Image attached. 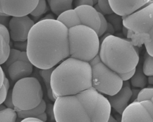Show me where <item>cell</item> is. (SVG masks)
<instances>
[{
  "mask_svg": "<svg viewBox=\"0 0 153 122\" xmlns=\"http://www.w3.org/2000/svg\"><path fill=\"white\" fill-rule=\"evenodd\" d=\"M26 53L40 69H50L69 57L68 28L57 19H42L30 29Z\"/></svg>",
  "mask_w": 153,
  "mask_h": 122,
  "instance_id": "1",
  "label": "cell"
},
{
  "mask_svg": "<svg viewBox=\"0 0 153 122\" xmlns=\"http://www.w3.org/2000/svg\"><path fill=\"white\" fill-rule=\"evenodd\" d=\"M51 87L55 98L76 94L92 87V71L89 62L68 57L51 75Z\"/></svg>",
  "mask_w": 153,
  "mask_h": 122,
  "instance_id": "2",
  "label": "cell"
},
{
  "mask_svg": "<svg viewBox=\"0 0 153 122\" xmlns=\"http://www.w3.org/2000/svg\"><path fill=\"white\" fill-rule=\"evenodd\" d=\"M100 42L99 56L101 61L117 73L131 71L137 66L138 50L130 40L107 33Z\"/></svg>",
  "mask_w": 153,
  "mask_h": 122,
  "instance_id": "3",
  "label": "cell"
},
{
  "mask_svg": "<svg viewBox=\"0 0 153 122\" xmlns=\"http://www.w3.org/2000/svg\"><path fill=\"white\" fill-rule=\"evenodd\" d=\"M69 56L90 62L99 54L100 39L93 29L78 25L68 29Z\"/></svg>",
  "mask_w": 153,
  "mask_h": 122,
  "instance_id": "4",
  "label": "cell"
},
{
  "mask_svg": "<svg viewBox=\"0 0 153 122\" xmlns=\"http://www.w3.org/2000/svg\"><path fill=\"white\" fill-rule=\"evenodd\" d=\"M42 90L38 80L28 77L18 80L12 89L13 103L16 111L33 108L42 100Z\"/></svg>",
  "mask_w": 153,
  "mask_h": 122,
  "instance_id": "5",
  "label": "cell"
},
{
  "mask_svg": "<svg viewBox=\"0 0 153 122\" xmlns=\"http://www.w3.org/2000/svg\"><path fill=\"white\" fill-rule=\"evenodd\" d=\"M89 63L92 71V87L108 96L114 95L120 90L123 81L118 73L101 61L99 54Z\"/></svg>",
  "mask_w": 153,
  "mask_h": 122,
  "instance_id": "6",
  "label": "cell"
},
{
  "mask_svg": "<svg viewBox=\"0 0 153 122\" xmlns=\"http://www.w3.org/2000/svg\"><path fill=\"white\" fill-rule=\"evenodd\" d=\"M53 112L56 122H91L76 94L56 97Z\"/></svg>",
  "mask_w": 153,
  "mask_h": 122,
  "instance_id": "7",
  "label": "cell"
},
{
  "mask_svg": "<svg viewBox=\"0 0 153 122\" xmlns=\"http://www.w3.org/2000/svg\"><path fill=\"white\" fill-rule=\"evenodd\" d=\"M86 109L91 122H107L111 112V106L107 97L93 87L76 94Z\"/></svg>",
  "mask_w": 153,
  "mask_h": 122,
  "instance_id": "8",
  "label": "cell"
},
{
  "mask_svg": "<svg viewBox=\"0 0 153 122\" xmlns=\"http://www.w3.org/2000/svg\"><path fill=\"white\" fill-rule=\"evenodd\" d=\"M123 25L136 33H147L153 26V3L144 5L135 12L122 17Z\"/></svg>",
  "mask_w": 153,
  "mask_h": 122,
  "instance_id": "9",
  "label": "cell"
},
{
  "mask_svg": "<svg viewBox=\"0 0 153 122\" xmlns=\"http://www.w3.org/2000/svg\"><path fill=\"white\" fill-rule=\"evenodd\" d=\"M121 122H153V102L151 100L133 101L121 114Z\"/></svg>",
  "mask_w": 153,
  "mask_h": 122,
  "instance_id": "10",
  "label": "cell"
},
{
  "mask_svg": "<svg viewBox=\"0 0 153 122\" xmlns=\"http://www.w3.org/2000/svg\"><path fill=\"white\" fill-rule=\"evenodd\" d=\"M38 2V0H0V13L12 17L27 16Z\"/></svg>",
  "mask_w": 153,
  "mask_h": 122,
  "instance_id": "11",
  "label": "cell"
},
{
  "mask_svg": "<svg viewBox=\"0 0 153 122\" xmlns=\"http://www.w3.org/2000/svg\"><path fill=\"white\" fill-rule=\"evenodd\" d=\"M34 24L27 16L12 17L8 25L10 38L14 42L27 41L29 32Z\"/></svg>",
  "mask_w": 153,
  "mask_h": 122,
  "instance_id": "12",
  "label": "cell"
},
{
  "mask_svg": "<svg viewBox=\"0 0 153 122\" xmlns=\"http://www.w3.org/2000/svg\"><path fill=\"white\" fill-rule=\"evenodd\" d=\"M132 97V90L130 84L128 81H123L122 87L115 94L108 96L111 108H112L119 114L121 115L128 105L129 102Z\"/></svg>",
  "mask_w": 153,
  "mask_h": 122,
  "instance_id": "13",
  "label": "cell"
},
{
  "mask_svg": "<svg viewBox=\"0 0 153 122\" xmlns=\"http://www.w3.org/2000/svg\"><path fill=\"white\" fill-rule=\"evenodd\" d=\"M74 9L78 16L80 23L93 29L98 33L100 19L99 12L96 8L93 6L84 5L76 7Z\"/></svg>",
  "mask_w": 153,
  "mask_h": 122,
  "instance_id": "14",
  "label": "cell"
},
{
  "mask_svg": "<svg viewBox=\"0 0 153 122\" xmlns=\"http://www.w3.org/2000/svg\"><path fill=\"white\" fill-rule=\"evenodd\" d=\"M150 0H109L113 12L120 16H128L145 5Z\"/></svg>",
  "mask_w": 153,
  "mask_h": 122,
  "instance_id": "15",
  "label": "cell"
},
{
  "mask_svg": "<svg viewBox=\"0 0 153 122\" xmlns=\"http://www.w3.org/2000/svg\"><path fill=\"white\" fill-rule=\"evenodd\" d=\"M7 71L10 78L13 81H17L29 77L33 71V65L29 61L18 60L11 64Z\"/></svg>",
  "mask_w": 153,
  "mask_h": 122,
  "instance_id": "16",
  "label": "cell"
},
{
  "mask_svg": "<svg viewBox=\"0 0 153 122\" xmlns=\"http://www.w3.org/2000/svg\"><path fill=\"white\" fill-rule=\"evenodd\" d=\"M57 20L62 22L68 29L81 24L75 9H71L62 13L58 16Z\"/></svg>",
  "mask_w": 153,
  "mask_h": 122,
  "instance_id": "17",
  "label": "cell"
},
{
  "mask_svg": "<svg viewBox=\"0 0 153 122\" xmlns=\"http://www.w3.org/2000/svg\"><path fill=\"white\" fill-rule=\"evenodd\" d=\"M73 1L74 0H47L51 10L57 16L67 10L72 9Z\"/></svg>",
  "mask_w": 153,
  "mask_h": 122,
  "instance_id": "18",
  "label": "cell"
},
{
  "mask_svg": "<svg viewBox=\"0 0 153 122\" xmlns=\"http://www.w3.org/2000/svg\"><path fill=\"white\" fill-rule=\"evenodd\" d=\"M148 83V77L144 74L142 68H140V66L137 68H136L135 72L130 78V85L135 88L143 89L145 87Z\"/></svg>",
  "mask_w": 153,
  "mask_h": 122,
  "instance_id": "19",
  "label": "cell"
},
{
  "mask_svg": "<svg viewBox=\"0 0 153 122\" xmlns=\"http://www.w3.org/2000/svg\"><path fill=\"white\" fill-rule=\"evenodd\" d=\"M46 108V103L42 99L41 103L36 106V107L24 111H18L17 112V117L20 118H30L33 117L36 118L38 115L41 114V113L45 112Z\"/></svg>",
  "mask_w": 153,
  "mask_h": 122,
  "instance_id": "20",
  "label": "cell"
},
{
  "mask_svg": "<svg viewBox=\"0 0 153 122\" xmlns=\"http://www.w3.org/2000/svg\"><path fill=\"white\" fill-rule=\"evenodd\" d=\"M18 60L29 61L26 51H20L16 48H10L8 57L5 62V66L8 68L11 64Z\"/></svg>",
  "mask_w": 153,
  "mask_h": 122,
  "instance_id": "21",
  "label": "cell"
},
{
  "mask_svg": "<svg viewBox=\"0 0 153 122\" xmlns=\"http://www.w3.org/2000/svg\"><path fill=\"white\" fill-rule=\"evenodd\" d=\"M54 67L50 68V69H40L39 74L44 80L48 98L54 102L56 98L54 97V96L53 95V92L51 90V75L52 71L54 69Z\"/></svg>",
  "mask_w": 153,
  "mask_h": 122,
  "instance_id": "22",
  "label": "cell"
},
{
  "mask_svg": "<svg viewBox=\"0 0 153 122\" xmlns=\"http://www.w3.org/2000/svg\"><path fill=\"white\" fill-rule=\"evenodd\" d=\"M10 51V43H8L4 36L0 33V65L7 60Z\"/></svg>",
  "mask_w": 153,
  "mask_h": 122,
  "instance_id": "23",
  "label": "cell"
},
{
  "mask_svg": "<svg viewBox=\"0 0 153 122\" xmlns=\"http://www.w3.org/2000/svg\"><path fill=\"white\" fill-rule=\"evenodd\" d=\"M17 112L14 109L6 108L0 111V122H16Z\"/></svg>",
  "mask_w": 153,
  "mask_h": 122,
  "instance_id": "24",
  "label": "cell"
},
{
  "mask_svg": "<svg viewBox=\"0 0 153 122\" xmlns=\"http://www.w3.org/2000/svg\"><path fill=\"white\" fill-rule=\"evenodd\" d=\"M142 70L147 77L153 75V56L149 55L146 51L144 56Z\"/></svg>",
  "mask_w": 153,
  "mask_h": 122,
  "instance_id": "25",
  "label": "cell"
},
{
  "mask_svg": "<svg viewBox=\"0 0 153 122\" xmlns=\"http://www.w3.org/2000/svg\"><path fill=\"white\" fill-rule=\"evenodd\" d=\"M96 10L103 14H111L114 12L109 4V0H98L94 7Z\"/></svg>",
  "mask_w": 153,
  "mask_h": 122,
  "instance_id": "26",
  "label": "cell"
},
{
  "mask_svg": "<svg viewBox=\"0 0 153 122\" xmlns=\"http://www.w3.org/2000/svg\"><path fill=\"white\" fill-rule=\"evenodd\" d=\"M47 9L46 0H38L36 6L30 13V14H31L33 17H38L45 13Z\"/></svg>",
  "mask_w": 153,
  "mask_h": 122,
  "instance_id": "27",
  "label": "cell"
},
{
  "mask_svg": "<svg viewBox=\"0 0 153 122\" xmlns=\"http://www.w3.org/2000/svg\"><path fill=\"white\" fill-rule=\"evenodd\" d=\"M145 35V38L143 44L145 46L146 52L149 55L153 56V26Z\"/></svg>",
  "mask_w": 153,
  "mask_h": 122,
  "instance_id": "28",
  "label": "cell"
},
{
  "mask_svg": "<svg viewBox=\"0 0 153 122\" xmlns=\"http://www.w3.org/2000/svg\"><path fill=\"white\" fill-rule=\"evenodd\" d=\"M152 97H153V87H144L139 91L137 94V98L135 100L142 101L145 100H151Z\"/></svg>",
  "mask_w": 153,
  "mask_h": 122,
  "instance_id": "29",
  "label": "cell"
},
{
  "mask_svg": "<svg viewBox=\"0 0 153 122\" xmlns=\"http://www.w3.org/2000/svg\"><path fill=\"white\" fill-rule=\"evenodd\" d=\"M99 17H100V28H99V30L97 34H98L99 37H100V36H102L106 32L107 26H108V22H107L105 17L104 16V14H103L102 13H101L100 12H99Z\"/></svg>",
  "mask_w": 153,
  "mask_h": 122,
  "instance_id": "30",
  "label": "cell"
},
{
  "mask_svg": "<svg viewBox=\"0 0 153 122\" xmlns=\"http://www.w3.org/2000/svg\"><path fill=\"white\" fill-rule=\"evenodd\" d=\"M4 104L7 108L14 109V106L13 103V99H12V90L8 91L6 98L4 102Z\"/></svg>",
  "mask_w": 153,
  "mask_h": 122,
  "instance_id": "31",
  "label": "cell"
},
{
  "mask_svg": "<svg viewBox=\"0 0 153 122\" xmlns=\"http://www.w3.org/2000/svg\"><path fill=\"white\" fill-rule=\"evenodd\" d=\"M135 70H136V68L131 70V71H128V72H124V73L118 74H119V75L120 76L121 78L122 79V80L123 81H128L129 80H130V78L134 75V74L135 72Z\"/></svg>",
  "mask_w": 153,
  "mask_h": 122,
  "instance_id": "32",
  "label": "cell"
},
{
  "mask_svg": "<svg viewBox=\"0 0 153 122\" xmlns=\"http://www.w3.org/2000/svg\"><path fill=\"white\" fill-rule=\"evenodd\" d=\"M0 33L4 36L6 41L10 43V37L9 34V31L8 29L2 24L0 23Z\"/></svg>",
  "mask_w": 153,
  "mask_h": 122,
  "instance_id": "33",
  "label": "cell"
},
{
  "mask_svg": "<svg viewBox=\"0 0 153 122\" xmlns=\"http://www.w3.org/2000/svg\"><path fill=\"white\" fill-rule=\"evenodd\" d=\"M16 49L22 51H26L27 41H16L14 45Z\"/></svg>",
  "mask_w": 153,
  "mask_h": 122,
  "instance_id": "34",
  "label": "cell"
},
{
  "mask_svg": "<svg viewBox=\"0 0 153 122\" xmlns=\"http://www.w3.org/2000/svg\"><path fill=\"white\" fill-rule=\"evenodd\" d=\"M45 112H46L47 117H49L51 120H54V112H53V105L51 104L46 105V108Z\"/></svg>",
  "mask_w": 153,
  "mask_h": 122,
  "instance_id": "35",
  "label": "cell"
},
{
  "mask_svg": "<svg viewBox=\"0 0 153 122\" xmlns=\"http://www.w3.org/2000/svg\"><path fill=\"white\" fill-rule=\"evenodd\" d=\"M74 5L75 7L80 5H84L93 6V3L92 0H75L74 2Z\"/></svg>",
  "mask_w": 153,
  "mask_h": 122,
  "instance_id": "36",
  "label": "cell"
},
{
  "mask_svg": "<svg viewBox=\"0 0 153 122\" xmlns=\"http://www.w3.org/2000/svg\"><path fill=\"white\" fill-rule=\"evenodd\" d=\"M8 90L5 88V87L2 85V87L0 88V105L2 104L6 98Z\"/></svg>",
  "mask_w": 153,
  "mask_h": 122,
  "instance_id": "37",
  "label": "cell"
},
{
  "mask_svg": "<svg viewBox=\"0 0 153 122\" xmlns=\"http://www.w3.org/2000/svg\"><path fill=\"white\" fill-rule=\"evenodd\" d=\"M20 122H44V121H41L36 118L30 117V118H23V120Z\"/></svg>",
  "mask_w": 153,
  "mask_h": 122,
  "instance_id": "38",
  "label": "cell"
},
{
  "mask_svg": "<svg viewBox=\"0 0 153 122\" xmlns=\"http://www.w3.org/2000/svg\"><path fill=\"white\" fill-rule=\"evenodd\" d=\"M36 118H38L39 120H41V121H43L45 122V121L47 120L48 117H47V115L46 112H44L41 113V114H39V115H38Z\"/></svg>",
  "mask_w": 153,
  "mask_h": 122,
  "instance_id": "39",
  "label": "cell"
},
{
  "mask_svg": "<svg viewBox=\"0 0 153 122\" xmlns=\"http://www.w3.org/2000/svg\"><path fill=\"white\" fill-rule=\"evenodd\" d=\"M4 77H5V75H4V71H3L1 66H0V88L3 85V81H4Z\"/></svg>",
  "mask_w": 153,
  "mask_h": 122,
  "instance_id": "40",
  "label": "cell"
},
{
  "mask_svg": "<svg viewBox=\"0 0 153 122\" xmlns=\"http://www.w3.org/2000/svg\"><path fill=\"white\" fill-rule=\"evenodd\" d=\"M108 32V33H109L111 35H112V33H114V28L112 26V25L111 24H110L109 23H108V26H107V29L106 32Z\"/></svg>",
  "mask_w": 153,
  "mask_h": 122,
  "instance_id": "41",
  "label": "cell"
},
{
  "mask_svg": "<svg viewBox=\"0 0 153 122\" xmlns=\"http://www.w3.org/2000/svg\"><path fill=\"white\" fill-rule=\"evenodd\" d=\"M3 85L5 87V88L7 89V90L8 91V90H9V89H10V83H9V81H8V78H6L5 77H4V78Z\"/></svg>",
  "mask_w": 153,
  "mask_h": 122,
  "instance_id": "42",
  "label": "cell"
},
{
  "mask_svg": "<svg viewBox=\"0 0 153 122\" xmlns=\"http://www.w3.org/2000/svg\"><path fill=\"white\" fill-rule=\"evenodd\" d=\"M107 122H121V120H118V119L117 120V119L115 118L112 115H111Z\"/></svg>",
  "mask_w": 153,
  "mask_h": 122,
  "instance_id": "43",
  "label": "cell"
},
{
  "mask_svg": "<svg viewBox=\"0 0 153 122\" xmlns=\"http://www.w3.org/2000/svg\"><path fill=\"white\" fill-rule=\"evenodd\" d=\"M148 82L149 84L153 86V75L149 76L148 77Z\"/></svg>",
  "mask_w": 153,
  "mask_h": 122,
  "instance_id": "44",
  "label": "cell"
},
{
  "mask_svg": "<svg viewBox=\"0 0 153 122\" xmlns=\"http://www.w3.org/2000/svg\"><path fill=\"white\" fill-rule=\"evenodd\" d=\"M7 108V107H6L4 105H2V104L0 105V111L2 110V109H5V108Z\"/></svg>",
  "mask_w": 153,
  "mask_h": 122,
  "instance_id": "45",
  "label": "cell"
},
{
  "mask_svg": "<svg viewBox=\"0 0 153 122\" xmlns=\"http://www.w3.org/2000/svg\"><path fill=\"white\" fill-rule=\"evenodd\" d=\"M93 1V5H96L97 4V2H98V0H92Z\"/></svg>",
  "mask_w": 153,
  "mask_h": 122,
  "instance_id": "46",
  "label": "cell"
},
{
  "mask_svg": "<svg viewBox=\"0 0 153 122\" xmlns=\"http://www.w3.org/2000/svg\"><path fill=\"white\" fill-rule=\"evenodd\" d=\"M151 3H153V0H150L146 4H151Z\"/></svg>",
  "mask_w": 153,
  "mask_h": 122,
  "instance_id": "47",
  "label": "cell"
},
{
  "mask_svg": "<svg viewBox=\"0 0 153 122\" xmlns=\"http://www.w3.org/2000/svg\"><path fill=\"white\" fill-rule=\"evenodd\" d=\"M151 101L153 102V97H152V99H151Z\"/></svg>",
  "mask_w": 153,
  "mask_h": 122,
  "instance_id": "48",
  "label": "cell"
}]
</instances>
